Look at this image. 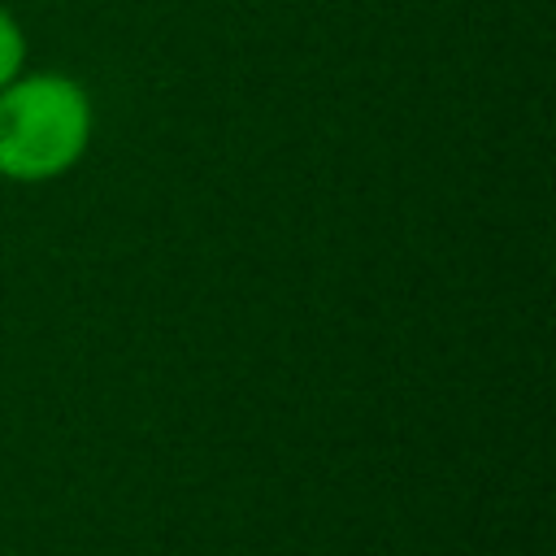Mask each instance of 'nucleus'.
<instances>
[{
    "mask_svg": "<svg viewBox=\"0 0 556 556\" xmlns=\"http://www.w3.org/2000/svg\"><path fill=\"white\" fill-rule=\"evenodd\" d=\"M96 130L83 83L65 74H17L0 91V178L52 182L70 174Z\"/></svg>",
    "mask_w": 556,
    "mask_h": 556,
    "instance_id": "f257e3e1",
    "label": "nucleus"
},
{
    "mask_svg": "<svg viewBox=\"0 0 556 556\" xmlns=\"http://www.w3.org/2000/svg\"><path fill=\"white\" fill-rule=\"evenodd\" d=\"M22 70H26V30H22V22L9 9H0V91Z\"/></svg>",
    "mask_w": 556,
    "mask_h": 556,
    "instance_id": "f03ea898",
    "label": "nucleus"
}]
</instances>
